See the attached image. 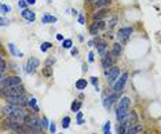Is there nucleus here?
Wrapping results in <instances>:
<instances>
[{
  "mask_svg": "<svg viewBox=\"0 0 161 134\" xmlns=\"http://www.w3.org/2000/svg\"><path fill=\"white\" fill-rule=\"evenodd\" d=\"M21 84V78L19 76H1V87H10V86H18Z\"/></svg>",
  "mask_w": 161,
  "mask_h": 134,
  "instance_id": "5",
  "label": "nucleus"
},
{
  "mask_svg": "<svg viewBox=\"0 0 161 134\" xmlns=\"http://www.w3.org/2000/svg\"><path fill=\"white\" fill-rule=\"evenodd\" d=\"M46 64H47V66H50V65H53V64H55V58H54V57H51V58H48Z\"/></svg>",
  "mask_w": 161,
  "mask_h": 134,
  "instance_id": "38",
  "label": "nucleus"
},
{
  "mask_svg": "<svg viewBox=\"0 0 161 134\" xmlns=\"http://www.w3.org/2000/svg\"><path fill=\"white\" fill-rule=\"evenodd\" d=\"M25 94V87L22 84L18 86H10V87H1V95L4 98L8 97H17V95H23Z\"/></svg>",
  "mask_w": 161,
  "mask_h": 134,
  "instance_id": "1",
  "label": "nucleus"
},
{
  "mask_svg": "<svg viewBox=\"0 0 161 134\" xmlns=\"http://www.w3.org/2000/svg\"><path fill=\"white\" fill-rule=\"evenodd\" d=\"M29 109H33L36 113L37 112H40V108H39V105H37V100L35 98V97H31L29 98V101H28V105H26Z\"/></svg>",
  "mask_w": 161,
  "mask_h": 134,
  "instance_id": "15",
  "label": "nucleus"
},
{
  "mask_svg": "<svg viewBox=\"0 0 161 134\" xmlns=\"http://www.w3.org/2000/svg\"><path fill=\"white\" fill-rule=\"evenodd\" d=\"M22 17L25 18V19H28L29 22H33V21L36 19V14H35L33 11H31V10H23Z\"/></svg>",
  "mask_w": 161,
  "mask_h": 134,
  "instance_id": "16",
  "label": "nucleus"
},
{
  "mask_svg": "<svg viewBox=\"0 0 161 134\" xmlns=\"http://www.w3.org/2000/svg\"><path fill=\"white\" fill-rule=\"evenodd\" d=\"M7 104L10 105H17V107H26L28 105V101H29V97L26 94L23 95H17V97H8L6 98Z\"/></svg>",
  "mask_w": 161,
  "mask_h": 134,
  "instance_id": "3",
  "label": "nucleus"
},
{
  "mask_svg": "<svg viewBox=\"0 0 161 134\" xmlns=\"http://www.w3.org/2000/svg\"><path fill=\"white\" fill-rule=\"evenodd\" d=\"M88 61H90V62L94 61V53H90V54H88Z\"/></svg>",
  "mask_w": 161,
  "mask_h": 134,
  "instance_id": "40",
  "label": "nucleus"
},
{
  "mask_svg": "<svg viewBox=\"0 0 161 134\" xmlns=\"http://www.w3.org/2000/svg\"><path fill=\"white\" fill-rule=\"evenodd\" d=\"M87 80L85 79H79L76 82V88L77 90H84V88H87Z\"/></svg>",
  "mask_w": 161,
  "mask_h": 134,
  "instance_id": "19",
  "label": "nucleus"
},
{
  "mask_svg": "<svg viewBox=\"0 0 161 134\" xmlns=\"http://www.w3.org/2000/svg\"><path fill=\"white\" fill-rule=\"evenodd\" d=\"M50 125H51V122L46 118V116H43L41 118V127H43V130H46V129H50Z\"/></svg>",
  "mask_w": 161,
  "mask_h": 134,
  "instance_id": "25",
  "label": "nucleus"
},
{
  "mask_svg": "<svg viewBox=\"0 0 161 134\" xmlns=\"http://www.w3.org/2000/svg\"><path fill=\"white\" fill-rule=\"evenodd\" d=\"M105 53H106V43L105 42H99L98 43V54L105 55Z\"/></svg>",
  "mask_w": 161,
  "mask_h": 134,
  "instance_id": "23",
  "label": "nucleus"
},
{
  "mask_svg": "<svg viewBox=\"0 0 161 134\" xmlns=\"http://www.w3.org/2000/svg\"><path fill=\"white\" fill-rule=\"evenodd\" d=\"M91 83L94 84L95 90L98 91V90H99V82H98V78H96V76H92V78H91Z\"/></svg>",
  "mask_w": 161,
  "mask_h": 134,
  "instance_id": "29",
  "label": "nucleus"
},
{
  "mask_svg": "<svg viewBox=\"0 0 161 134\" xmlns=\"http://www.w3.org/2000/svg\"><path fill=\"white\" fill-rule=\"evenodd\" d=\"M140 133H143V126H142V123H138V125H135V126L127 129V134H140Z\"/></svg>",
  "mask_w": 161,
  "mask_h": 134,
  "instance_id": "14",
  "label": "nucleus"
},
{
  "mask_svg": "<svg viewBox=\"0 0 161 134\" xmlns=\"http://www.w3.org/2000/svg\"><path fill=\"white\" fill-rule=\"evenodd\" d=\"M25 125L32 129V130H43V127H41V118L39 116L36 112H33V113H29V116L26 118V122H25Z\"/></svg>",
  "mask_w": 161,
  "mask_h": 134,
  "instance_id": "2",
  "label": "nucleus"
},
{
  "mask_svg": "<svg viewBox=\"0 0 161 134\" xmlns=\"http://www.w3.org/2000/svg\"><path fill=\"white\" fill-rule=\"evenodd\" d=\"M48 130H50V133L51 134H55L57 133V125H55L54 122H51V125H50V129H48Z\"/></svg>",
  "mask_w": 161,
  "mask_h": 134,
  "instance_id": "35",
  "label": "nucleus"
},
{
  "mask_svg": "<svg viewBox=\"0 0 161 134\" xmlns=\"http://www.w3.org/2000/svg\"><path fill=\"white\" fill-rule=\"evenodd\" d=\"M61 126L63 127V129H69V126H70V116H65V118L62 119Z\"/></svg>",
  "mask_w": 161,
  "mask_h": 134,
  "instance_id": "26",
  "label": "nucleus"
},
{
  "mask_svg": "<svg viewBox=\"0 0 161 134\" xmlns=\"http://www.w3.org/2000/svg\"><path fill=\"white\" fill-rule=\"evenodd\" d=\"M94 134H96V133H94Z\"/></svg>",
  "mask_w": 161,
  "mask_h": 134,
  "instance_id": "49",
  "label": "nucleus"
},
{
  "mask_svg": "<svg viewBox=\"0 0 161 134\" xmlns=\"http://www.w3.org/2000/svg\"><path fill=\"white\" fill-rule=\"evenodd\" d=\"M8 48H10V51H11V53H13L14 55H18V57H23L22 53L17 50V47H15V44H14V43H10V44H8Z\"/></svg>",
  "mask_w": 161,
  "mask_h": 134,
  "instance_id": "22",
  "label": "nucleus"
},
{
  "mask_svg": "<svg viewBox=\"0 0 161 134\" xmlns=\"http://www.w3.org/2000/svg\"><path fill=\"white\" fill-rule=\"evenodd\" d=\"M72 44H73V42L70 39H65L63 40V43H62V47L63 48H72Z\"/></svg>",
  "mask_w": 161,
  "mask_h": 134,
  "instance_id": "28",
  "label": "nucleus"
},
{
  "mask_svg": "<svg viewBox=\"0 0 161 134\" xmlns=\"http://www.w3.org/2000/svg\"><path fill=\"white\" fill-rule=\"evenodd\" d=\"M109 1H110V0H98L96 4H98V7H103V6H106Z\"/></svg>",
  "mask_w": 161,
  "mask_h": 134,
  "instance_id": "36",
  "label": "nucleus"
},
{
  "mask_svg": "<svg viewBox=\"0 0 161 134\" xmlns=\"http://www.w3.org/2000/svg\"><path fill=\"white\" fill-rule=\"evenodd\" d=\"M127 120H128V127H132V126H135V125H138L139 123L138 113H136L135 111H131L130 115H128V118H127Z\"/></svg>",
  "mask_w": 161,
  "mask_h": 134,
  "instance_id": "13",
  "label": "nucleus"
},
{
  "mask_svg": "<svg viewBox=\"0 0 161 134\" xmlns=\"http://www.w3.org/2000/svg\"><path fill=\"white\" fill-rule=\"evenodd\" d=\"M114 60H116V57L112 53H106V54L103 55V58H102V66L105 69H110L113 66V64H114Z\"/></svg>",
  "mask_w": 161,
  "mask_h": 134,
  "instance_id": "8",
  "label": "nucleus"
},
{
  "mask_svg": "<svg viewBox=\"0 0 161 134\" xmlns=\"http://www.w3.org/2000/svg\"><path fill=\"white\" fill-rule=\"evenodd\" d=\"M26 4H28V1H23V0H19V1H18V6L21 8H25V10H26Z\"/></svg>",
  "mask_w": 161,
  "mask_h": 134,
  "instance_id": "37",
  "label": "nucleus"
},
{
  "mask_svg": "<svg viewBox=\"0 0 161 134\" xmlns=\"http://www.w3.org/2000/svg\"><path fill=\"white\" fill-rule=\"evenodd\" d=\"M57 39H58V40H63V36H62V35H57Z\"/></svg>",
  "mask_w": 161,
  "mask_h": 134,
  "instance_id": "46",
  "label": "nucleus"
},
{
  "mask_svg": "<svg viewBox=\"0 0 161 134\" xmlns=\"http://www.w3.org/2000/svg\"><path fill=\"white\" fill-rule=\"evenodd\" d=\"M79 51H77V48H72V55H76Z\"/></svg>",
  "mask_w": 161,
  "mask_h": 134,
  "instance_id": "43",
  "label": "nucleus"
},
{
  "mask_svg": "<svg viewBox=\"0 0 161 134\" xmlns=\"http://www.w3.org/2000/svg\"><path fill=\"white\" fill-rule=\"evenodd\" d=\"M43 75H46V76H51V75H53V68H51V66H46V68H43Z\"/></svg>",
  "mask_w": 161,
  "mask_h": 134,
  "instance_id": "32",
  "label": "nucleus"
},
{
  "mask_svg": "<svg viewBox=\"0 0 161 134\" xmlns=\"http://www.w3.org/2000/svg\"><path fill=\"white\" fill-rule=\"evenodd\" d=\"M131 33H132V28H121L120 31L117 32V38L121 42H125V40H128Z\"/></svg>",
  "mask_w": 161,
  "mask_h": 134,
  "instance_id": "11",
  "label": "nucleus"
},
{
  "mask_svg": "<svg viewBox=\"0 0 161 134\" xmlns=\"http://www.w3.org/2000/svg\"><path fill=\"white\" fill-rule=\"evenodd\" d=\"M76 119H77V120L83 119V113H81V112H77V113H76Z\"/></svg>",
  "mask_w": 161,
  "mask_h": 134,
  "instance_id": "39",
  "label": "nucleus"
},
{
  "mask_svg": "<svg viewBox=\"0 0 161 134\" xmlns=\"http://www.w3.org/2000/svg\"><path fill=\"white\" fill-rule=\"evenodd\" d=\"M81 101H77V100H75L73 103H72V105H70V109H72V112H75V113H77V112H80V109H81Z\"/></svg>",
  "mask_w": 161,
  "mask_h": 134,
  "instance_id": "17",
  "label": "nucleus"
},
{
  "mask_svg": "<svg viewBox=\"0 0 161 134\" xmlns=\"http://www.w3.org/2000/svg\"><path fill=\"white\" fill-rule=\"evenodd\" d=\"M21 134H46V133L43 130H32V129H29L25 125V129H23V131Z\"/></svg>",
  "mask_w": 161,
  "mask_h": 134,
  "instance_id": "18",
  "label": "nucleus"
},
{
  "mask_svg": "<svg viewBox=\"0 0 161 134\" xmlns=\"http://www.w3.org/2000/svg\"><path fill=\"white\" fill-rule=\"evenodd\" d=\"M118 108H123V109H125V111H130V108H131V98L130 97H127V95L121 97V98L118 100Z\"/></svg>",
  "mask_w": 161,
  "mask_h": 134,
  "instance_id": "12",
  "label": "nucleus"
},
{
  "mask_svg": "<svg viewBox=\"0 0 161 134\" xmlns=\"http://www.w3.org/2000/svg\"><path fill=\"white\" fill-rule=\"evenodd\" d=\"M39 65H40V61H39L37 58H35V57L29 58L28 65H26V72L28 73H33V72L36 71V68H39Z\"/></svg>",
  "mask_w": 161,
  "mask_h": 134,
  "instance_id": "10",
  "label": "nucleus"
},
{
  "mask_svg": "<svg viewBox=\"0 0 161 134\" xmlns=\"http://www.w3.org/2000/svg\"><path fill=\"white\" fill-rule=\"evenodd\" d=\"M55 21H57V17L48 15V14H44L43 18H41V22H43V24H47V22H55Z\"/></svg>",
  "mask_w": 161,
  "mask_h": 134,
  "instance_id": "21",
  "label": "nucleus"
},
{
  "mask_svg": "<svg viewBox=\"0 0 161 134\" xmlns=\"http://www.w3.org/2000/svg\"><path fill=\"white\" fill-rule=\"evenodd\" d=\"M106 25H105V21L103 19H95L94 21V24L91 25V28H90V33L91 35H98V32L100 29H103Z\"/></svg>",
  "mask_w": 161,
  "mask_h": 134,
  "instance_id": "9",
  "label": "nucleus"
},
{
  "mask_svg": "<svg viewBox=\"0 0 161 134\" xmlns=\"http://www.w3.org/2000/svg\"><path fill=\"white\" fill-rule=\"evenodd\" d=\"M121 50H123L121 44H120V43H116L114 46H113V51H112V54L114 55V57H120V54H121Z\"/></svg>",
  "mask_w": 161,
  "mask_h": 134,
  "instance_id": "20",
  "label": "nucleus"
},
{
  "mask_svg": "<svg viewBox=\"0 0 161 134\" xmlns=\"http://www.w3.org/2000/svg\"><path fill=\"white\" fill-rule=\"evenodd\" d=\"M105 73H106V76H107V83L109 84H114V82L120 76V71H118L117 66H112L110 69H106Z\"/></svg>",
  "mask_w": 161,
  "mask_h": 134,
  "instance_id": "6",
  "label": "nucleus"
},
{
  "mask_svg": "<svg viewBox=\"0 0 161 134\" xmlns=\"http://www.w3.org/2000/svg\"><path fill=\"white\" fill-rule=\"evenodd\" d=\"M116 22H117V17H112V18H110V21H109V24H107V28H109V29L114 28Z\"/></svg>",
  "mask_w": 161,
  "mask_h": 134,
  "instance_id": "30",
  "label": "nucleus"
},
{
  "mask_svg": "<svg viewBox=\"0 0 161 134\" xmlns=\"http://www.w3.org/2000/svg\"><path fill=\"white\" fill-rule=\"evenodd\" d=\"M0 22H1V25H3V26H4V25L7 24V21H6L4 18H1V19H0Z\"/></svg>",
  "mask_w": 161,
  "mask_h": 134,
  "instance_id": "44",
  "label": "nucleus"
},
{
  "mask_svg": "<svg viewBox=\"0 0 161 134\" xmlns=\"http://www.w3.org/2000/svg\"><path fill=\"white\" fill-rule=\"evenodd\" d=\"M0 66H1V68H0V72H1V75H3V73L6 72V69H7V64H6V61H4L3 58H1V61H0Z\"/></svg>",
  "mask_w": 161,
  "mask_h": 134,
  "instance_id": "33",
  "label": "nucleus"
},
{
  "mask_svg": "<svg viewBox=\"0 0 161 134\" xmlns=\"http://www.w3.org/2000/svg\"><path fill=\"white\" fill-rule=\"evenodd\" d=\"M28 1V4H35L36 3V0H26Z\"/></svg>",
  "mask_w": 161,
  "mask_h": 134,
  "instance_id": "45",
  "label": "nucleus"
},
{
  "mask_svg": "<svg viewBox=\"0 0 161 134\" xmlns=\"http://www.w3.org/2000/svg\"><path fill=\"white\" fill-rule=\"evenodd\" d=\"M10 10H11V8L8 7V6H6V4H1V6H0V11H1L3 14H7V13H10Z\"/></svg>",
  "mask_w": 161,
  "mask_h": 134,
  "instance_id": "34",
  "label": "nucleus"
},
{
  "mask_svg": "<svg viewBox=\"0 0 161 134\" xmlns=\"http://www.w3.org/2000/svg\"><path fill=\"white\" fill-rule=\"evenodd\" d=\"M51 47V43H48V42H44V43H41V46H40V50L44 53V51H47L48 48Z\"/></svg>",
  "mask_w": 161,
  "mask_h": 134,
  "instance_id": "31",
  "label": "nucleus"
},
{
  "mask_svg": "<svg viewBox=\"0 0 161 134\" xmlns=\"http://www.w3.org/2000/svg\"><path fill=\"white\" fill-rule=\"evenodd\" d=\"M127 79H128V73L127 72H124L123 75L120 76V79H117V82L114 83V86H113V90H114V93H121L123 91L124 86H125V83H127Z\"/></svg>",
  "mask_w": 161,
  "mask_h": 134,
  "instance_id": "7",
  "label": "nucleus"
},
{
  "mask_svg": "<svg viewBox=\"0 0 161 134\" xmlns=\"http://www.w3.org/2000/svg\"><path fill=\"white\" fill-rule=\"evenodd\" d=\"M91 1H94V0H91Z\"/></svg>",
  "mask_w": 161,
  "mask_h": 134,
  "instance_id": "48",
  "label": "nucleus"
},
{
  "mask_svg": "<svg viewBox=\"0 0 161 134\" xmlns=\"http://www.w3.org/2000/svg\"><path fill=\"white\" fill-rule=\"evenodd\" d=\"M84 123H85L84 119H80V120H77V125H79V126H83Z\"/></svg>",
  "mask_w": 161,
  "mask_h": 134,
  "instance_id": "41",
  "label": "nucleus"
},
{
  "mask_svg": "<svg viewBox=\"0 0 161 134\" xmlns=\"http://www.w3.org/2000/svg\"><path fill=\"white\" fill-rule=\"evenodd\" d=\"M103 134H112V129H110V122L107 120L103 126Z\"/></svg>",
  "mask_w": 161,
  "mask_h": 134,
  "instance_id": "27",
  "label": "nucleus"
},
{
  "mask_svg": "<svg viewBox=\"0 0 161 134\" xmlns=\"http://www.w3.org/2000/svg\"><path fill=\"white\" fill-rule=\"evenodd\" d=\"M83 72H87V64H83Z\"/></svg>",
  "mask_w": 161,
  "mask_h": 134,
  "instance_id": "47",
  "label": "nucleus"
},
{
  "mask_svg": "<svg viewBox=\"0 0 161 134\" xmlns=\"http://www.w3.org/2000/svg\"><path fill=\"white\" fill-rule=\"evenodd\" d=\"M79 22H80V24H84V17L83 15L79 17Z\"/></svg>",
  "mask_w": 161,
  "mask_h": 134,
  "instance_id": "42",
  "label": "nucleus"
},
{
  "mask_svg": "<svg viewBox=\"0 0 161 134\" xmlns=\"http://www.w3.org/2000/svg\"><path fill=\"white\" fill-rule=\"evenodd\" d=\"M120 100V97L117 93H112V94L106 95L105 98H103V101H102V105H103V108L106 111H110L112 109V107H113V104L117 103Z\"/></svg>",
  "mask_w": 161,
  "mask_h": 134,
  "instance_id": "4",
  "label": "nucleus"
},
{
  "mask_svg": "<svg viewBox=\"0 0 161 134\" xmlns=\"http://www.w3.org/2000/svg\"><path fill=\"white\" fill-rule=\"evenodd\" d=\"M106 13L107 11L106 10H103V8H102V10H98V11L94 14V19H100L103 15H106Z\"/></svg>",
  "mask_w": 161,
  "mask_h": 134,
  "instance_id": "24",
  "label": "nucleus"
}]
</instances>
